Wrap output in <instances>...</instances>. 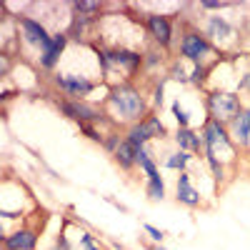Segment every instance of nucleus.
Here are the masks:
<instances>
[{"label":"nucleus","mask_w":250,"mask_h":250,"mask_svg":"<svg viewBox=\"0 0 250 250\" xmlns=\"http://www.w3.org/2000/svg\"><path fill=\"white\" fill-rule=\"evenodd\" d=\"M138 168L140 173L145 175V180H153V178H160V168H158V160L153 155V150L145 145V148H138Z\"/></svg>","instance_id":"obj_18"},{"label":"nucleus","mask_w":250,"mask_h":250,"mask_svg":"<svg viewBox=\"0 0 250 250\" xmlns=\"http://www.w3.org/2000/svg\"><path fill=\"white\" fill-rule=\"evenodd\" d=\"M200 10H223V8H230V3H218V0H205V3L198 5Z\"/></svg>","instance_id":"obj_32"},{"label":"nucleus","mask_w":250,"mask_h":250,"mask_svg":"<svg viewBox=\"0 0 250 250\" xmlns=\"http://www.w3.org/2000/svg\"><path fill=\"white\" fill-rule=\"evenodd\" d=\"M38 228H15L3 235V250H38Z\"/></svg>","instance_id":"obj_13"},{"label":"nucleus","mask_w":250,"mask_h":250,"mask_svg":"<svg viewBox=\"0 0 250 250\" xmlns=\"http://www.w3.org/2000/svg\"><path fill=\"white\" fill-rule=\"evenodd\" d=\"M80 250H105L90 230H80Z\"/></svg>","instance_id":"obj_29"},{"label":"nucleus","mask_w":250,"mask_h":250,"mask_svg":"<svg viewBox=\"0 0 250 250\" xmlns=\"http://www.w3.org/2000/svg\"><path fill=\"white\" fill-rule=\"evenodd\" d=\"M145 248L148 250H168V248H163L160 243H145Z\"/></svg>","instance_id":"obj_35"},{"label":"nucleus","mask_w":250,"mask_h":250,"mask_svg":"<svg viewBox=\"0 0 250 250\" xmlns=\"http://www.w3.org/2000/svg\"><path fill=\"white\" fill-rule=\"evenodd\" d=\"M123 140H125V130H120V128H113V130H108V135H105V143H103V150H105L108 155H115V150L123 145Z\"/></svg>","instance_id":"obj_25"},{"label":"nucleus","mask_w":250,"mask_h":250,"mask_svg":"<svg viewBox=\"0 0 250 250\" xmlns=\"http://www.w3.org/2000/svg\"><path fill=\"white\" fill-rule=\"evenodd\" d=\"M143 30L148 33L153 45L160 50H170L175 45V23L173 15L165 13H145L143 15Z\"/></svg>","instance_id":"obj_9"},{"label":"nucleus","mask_w":250,"mask_h":250,"mask_svg":"<svg viewBox=\"0 0 250 250\" xmlns=\"http://www.w3.org/2000/svg\"><path fill=\"white\" fill-rule=\"evenodd\" d=\"M13 20H15L18 40H20L25 48L35 50V58H38V53L53 40V30H50L40 18H33V15H28V13H18V15H13Z\"/></svg>","instance_id":"obj_7"},{"label":"nucleus","mask_w":250,"mask_h":250,"mask_svg":"<svg viewBox=\"0 0 250 250\" xmlns=\"http://www.w3.org/2000/svg\"><path fill=\"white\" fill-rule=\"evenodd\" d=\"M203 163H205V168H208V175L213 178V183H215L218 188H223L228 180H230V168H228L225 163H220L218 158L203 155Z\"/></svg>","instance_id":"obj_19"},{"label":"nucleus","mask_w":250,"mask_h":250,"mask_svg":"<svg viewBox=\"0 0 250 250\" xmlns=\"http://www.w3.org/2000/svg\"><path fill=\"white\" fill-rule=\"evenodd\" d=\"M145 195H148L150 203H163L168 198V185H165V178H153V180H145Z\"/></svg>","instance_id":"obj_20"},{"label":"nucleus","mask_w":250,"mask_h":250,"mask_svg":"<svg viewBox=\"0 0 250 250\" xmlns=\"http://www.w3.org/2000/svg\"><path fill=\"white\" fill-rule=\"evenodd\" d=\"M183 62H185V60H180V58L170 60V62H168V75H165V78L175 80V83H183V85H190V73L183 68Z\"/></svg>","instance_id":"obj_22"},{"label":"nucleus","mask_w":250,"mask_h":250,"mask_svg":"<svg viewBox=\"0 0 250 250\" xmlns=\"http://www.w3.org/2000/svg\"><path fill=\"white\" fill-rule=\"evenodd\" d=\"M175 203L183 208H190V210L203 208V195L193 183V173H180L175 178Z\"/></svg>","instance_id":"obj_12"},{"label":"nucleus","mask_w":250,"mask_h":250,"mask_svg":"<svg viewBox=\"0 0 250 250\" xmlns=\"http://www.w3.org/2000/svg\"><path fill=\"white\" fill-rule=\"evenodd\" d=\"M203 108L208 113L210 120L218 123H230L245 105H243V98L238 90H225V88H213V90H205L203 98Z\"/></svg>","instance_id":"obj_5"},{"label":"nucleus","mask_w":250,"mask_h":250,"mask_svg":"<svg viewBox=\"0 0 250 250\" xmlns=\"http://www.w3.org/2000/svg\"><path fill=\"white\" fill-rule=\"evenodd\" d=\"M10 75V53L0 55V78H8Z\"/></svg>","instance_id":"obj_34"},{"label":"nucleus","mask_w":250,"mask_h":250,"mask_svg":"<svg viewBox=\"0 0 250 250\" xmlns=\"http://www.w3.org/2000/svg\"><path fill=\"white\" fill-rule=\"evenodd\" d=\"M165 62V55L160 53V48H150V50H145L143 53V70H155L158 65H163Z\"/></svg>","instance_id":"obj_27"},{"label":"nucleus","mask_w":250,"mask_h":250,"mask_svg":"<svg viewBox=\"0 0 250 250\" xmlns=\"http://www.w3.org/2000/svg\"><path fill=\"white\" fill-rule=\"evenodd\" d=\"M175 53H178L175 58L190 62V65H218V60H220V50L195 25L185 28L180 33V43H178Z\"/></svg>","instance_id":"obj_2"},{"label":"nucleus","mask_w":250,"mask_h":250,"mask_svg":"<svg viewBox=\"0 0 250 250\" xmlns=\"http://www.w3.org/2000/svg\"><path fill=\"white\" fill-rule=\"evenodd\" d=\"M163 100H165V80H158L153 85V98H150L153 113H158V108H163Z\"/></svg>","instance_id":"obj_28"},{"label":"nucleus","mask_w":250,"mask_h":250,"mask_svg":"<svg viewBox=\"0 0 250 250\" xmlns=\"http://www.w3.org/2000/svg\"><path fill=\"white\" fill-rule=\"evenodd\" d=\"M143 230H145V235L150 238V243H160V245H163V240H165V230H160V228H155V225H150V223H145V225H143Z\"/></svg>","instance_id":"obj_31"},{"label":"nucleus","mask_w":250,"mask_h":250,"mask_svg":"<svg viewBox=\"0 0 250 250\" xmlns=\"http://www.w3.org/2000/svg\"><path fill=\"white\" fill-rule=\"evenodd\" d=\"M200 30L220 53L228 50L233 43H238V28H235V23L228 15H220V13L205 15L203 23H200Z\"/></svg>","instance_id":"obj_8"},{"label":"nucleus","mask_w":250,"mask_h":250,"mask_svg":"<svg viewBox=\"0 0 250 250\" xmlns=\"http://www.w3.org/2000/svg\"><path fill=\"white\" fill-rule=\"evenodd\" d=\"M105 113L110 120L118 125L120 130L130 128V125L140 123L143 118H148L153 113L150 100L135 83H118L105 90V103H103Z\"/></svg>","instance_id":"obj_1"},{"label":"nucleus","mask_w":250,"mask_h":250,"mask_svg":"<svg viewBox=\"0 0 250 250\" xmlns=\"http://www.w3.org/2000/svg\"><path fill=\"white\" fill-rule=\"evenodd\" d=\"M248 155H250V150H248Z\"/></svg>","instance_id":"obj_36"},{"label":"nucleus","mask_w":250,"mask_h":250,"mask_svg":"<svg viewBox=\"0 0 250 250\" xmlns=\"http://www.w3.org/2000/svg\"><path fill=\"white\" fill-rule=\"evenodd\" d=\"M200 135H203V143H205L203 155L218 158L220 163L228 165V168H233V165L238 163V145L233 143L230 130H228L225 123L205 118V123L200 125Z\"/></svg>","instance_id":"obj_3"},{"label":"nucleus","mask_w":250,"mask_h":250,"mask_svg":"<svg viewBox=\"0 0 250 250\" xmlns=\"http://www.w3.org/2000/svg\"><path fill=\"white\" fill-rule=\"evenodd\" d=\"M238 90H243V93L250 95V70H245V73L238 75Z\"/></svg>","instance_id":"obj_33"},{"label":"nucleus","mask_w":250,"mask_h":250,"mask_svg":"<svg viewBox=\"0 0 250 250\" xmlns=\"http://www.w3.org/2000/svg\"><path fill=\"white\" fill-rule=\"evenodd\" d=\"M170 115L175 118L178 128H190V113L185 110V105H183L180 98H175V100L170 103Z\"/></svg>","instance_id":"obj_24"},{"label":"nucleus","mask_w":250,"mask_h":250,"mask_svg":"<svg viewBox=\"0 0 250 250\" xmlns=\"http://www.w3.org/2000/svg\"><path fill=\"white\" fill-rule=\"evenodd\" d=\"M168 135L170 133H168V128H165V123L160 120L158 113H150L140 123L125 128V140H130L135 148H145V145H150L153 140H165Z\"/></svg>","instance_id":"obj_10"},{"label":"nucleus","mask_w":250,"mask_h":250,"mask_svg":"<svg viewBox=\"0 0 250 250\" xmlns=\"http://www.w3.org/2000/svg\"><path fill=\"white\" fill-rule=\"evenodd\" d=\"M53 88L60 98L68 100H90V95L100 88V80H93L83 73H68V70H55L53 73Z\"/></svg>","instance_id":"obj_6"},{"label":"nucleus","mask_w":250,"mask_h":250,"mask_svg":"<svg viewBox=\"0 0 250 250\" xmlns=\"http://www.w3.org/2000/svg\"><path fill=\"white\" fill-rule=\"evenodd\" d=\"M173 143H175L178 150H185V153H190V155H195V158L203 160L205 143H203L200 130H195V128H178L173 133Z\"/></svg>","instance_id":"obj_14"},{"label":"nucleus","mask_w":250,"mask_h":250,"mask_svg":"<svg viewBox=\"0 0 250 250\" xmlns=\"http://www.w3.org/2000/svg\"><path fill=\"white\" fill-rule=\"evenodd\" d=\"M50 250H75V245L70 243V238H68V233H65V230H60V233L55 235V240H53Z\"/></svg>","instance_id":"obj_30"},{"label":"nucleus","mask_w":250,"mask_h":250,"mask_svg":"<svg viewBox=\"0 0 250 250\" xmlns=\"http://www.w3.org/2000/svg\"><path fill=\"white\" fill-rule=\"evenodd\" d=\"M213 68H215V65H193V68H190V85H193V88H205L208 80H210Z\"/></svg>","instance_id":"obj_23"},{"label":"nucleus","mask_w":250,"mask_h":250,"mask_svg":"<svg viewBox=\"0 0 250 250\" xmlns=\"http://www.w3.org/2000/svg\"><path fill=\"white\" fill-rule=\"evenodd\" d=\"M70 8H73V15H83V18H95V20H100L103 15V3H95V0H80V3H70Z\"/></svg>","instance_id":"obj_21"},{"label":"nucleus","mask_w":250,"mask_h":250,"mask_svg":"<svg viewBox=\"0 0 250 250\" xmlns=\"http://www.w3.org/2000/svg\"><path fill=\"white\" fill-rule=\"evenodd\" d=\"M195 160V155H190V153H185V150H170L168 155H165V160H163V168L165 170H175L178 175L180 173H190L188 168H190V163Z\"/></svg>","instance_id":"obj_17"},{"label":"nucleus","mask_w":250,"mask_h":250,"mask_svg":"<svg viewBox=\"0 0 250 250\" xmlns=\"http://www.w3.org/2000/svg\"><path fill=\"white\" fill-rule=\"evenodd\" d=\"M113 160H115V165H118L123 173H133L138 168V148H135L130 140H123V145L115 150Z\"/></svg>","instance_id":"obj_16"},{"label":"nucleus","mask_w":250,"mask_h":250,"mask_svg":"<svg viewBox=\"0 0 250 250\" xmlns=\"http://www.w3.org/2000/svg\"><path fill=\"white\" fill-rule=\"evenodd\" d=\"M70 35H68V30H55L53 33V40L38 53V68L40 70H45V73H55V70H60V62H62V58H65V53H68V48H70Z\"/></svg>","instance_id":"obj_11"},{"label":"nucleus","mask_w":250,"mask_h":250,"mask_svg":"<svg viewBox=\"0 0 250 250\" xmlns=\"http://www.w3.org/2000/svg\"><path fill=\"white\" fill-rule=\"evenodd\" d=\"M233 143L238 145V150H250V108H243L230 123H228Z\"/></svg>","instance_id":"obj_15"},{"label":"nucleus","mask_w":250,"mask_h":250,"mask_svg":"<svg viewBox=\"0 0 250 250\" xmlns=\"http://www.w3.org/2000/svg\"><path fill=\"white\" fill-rule=\"evenodd\" d=\"M55 108L60 115H65L68 120H75L78 125H103L105 130H113L118 125L110 120L105 108L90 100H68V98H58Z\"/></svg>","instance_id":"obj_4"},{"label":"nucleus","mask_w":250,"mask_h":250,"mask_svg":"<svg viewBox=\"0 0 250 250\" xmlns=\"http://www.w3.org/2000/svg\"><path fill=\"white\" fill-rule=\"evenodd\" d=\"M80 128V133L85 135L88 140H93L95 145H100L103 148V143H105V135H108V130L103 128V125H78Z\"/></svg>","instance_id":"obj_26"}]
</instances>
